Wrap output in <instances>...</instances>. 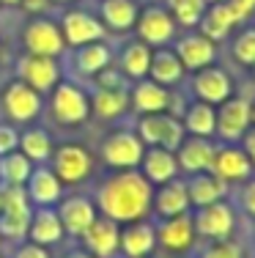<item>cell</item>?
<instances>
[{"label": "cell", "instance_id": "6da1fadb", "mask_svg": "<svg viewBox=\"0 0 255 258\" xmlns=\"http://www.w3.org/2000/svg\"><path fill=\"white\" fill-rule=\"evenodd\" d=\"M154 201V184L140 170H115L96 189V209L102 217L126 225L135 220H145Z\"/></svg>", "mask_w": 255, "mask_h": 258}, {"label": "cell", "instance_id": "7a4b0ae2", "mask_svg": "<svg viewBox=\"0 0 255 258\" xmlns=\"http://www.w3.org/2000/svg\"><path fill=\"white\" fill-rule=\"evenodd\" d=\"M135 132H137V138L143 140V146H159V149H167V151H176L187 138L181 118L173 113L140 115Z\"/></svg>", "mask_w": 255, "mask_h": 258}, {"label": "cell", "instance_id": "3957f363", "mask_svg": "<svg viewBox=\"0 0 255 258\" xmlns=\"http://www.w3.org/2000/svg\"><path fill=\"white\" fill-rule=\"evenodd\" d=\"M50 162L60 184H82L94 173V157L82 143H60L58 149H52Z\"/></svg>", "mask_w": 255, "mask_h": 258}, {"label": "cell", "instance_id": "277c9868", "mask_svg": "<svg viewBox=\"0 0 255 258\" xmlns=\"http://www.w3.org/2000/svg\"><path fill=\"white\" fill-rule=\"evenodd\" d=\"M143 151H145L143 140L137 138V132H132V129H118V132L107 135V138L102 140V159H105V165L113 170L140 168Z\"/></svg>", "mask_w": 255, "mask_h": 258}, {"label": "cell", "instance_id": "5b68a950", "mask_svg": "<svg viewBox=\"0 0 255 258\" xmlns=\"http://www.w3.org/2000/svg\"><path fill=\"white\" fill-rule=\"evenodd\" d=\"M50 113L58 124L77 126L82 121H88V115H91V96L74 83H58L52 88Z\"/></svg>", "mask_w": 255, "mask_h": 258}, {"label": "cell", "instance_id": "8992f818", "mask_svg": "<svg viewBox=\"0 0 255 258\" xmlns=\"http://www.w3.org/2000/svg\"><path fill=\"white\" fill-rule=\"evenodd\" d=\"M22 44H25V52L44 55V58H60L66 50L60 25L52 20H44V17H33L25 25V30H22Z\"/></svg>", "mask_w": 255, "mask_h": 258}, {"label": "cell", "instance_id": "52a82bcc", "mask_svg": "<svg viewBox=\"0 0 255 258\" xmlns=\"http://www.w3.org/2000/svg\"><path fill=\"white\" fill-rule=\"evenodd\" d=\"M192 223H195V233L198 239H230L236 231V212L228 201H217V204L200 206L192 214Z\"/></svg>", "mask_w": 255, "mask_h": 258}, {"label": "cell", "instance_id": "ba28073f", "mask_svg": "<svg viewBox=\"0 0 255 258\" xmlns=\"http://www.w3.org/2000/svg\"><path fill=\"white\" fill-rule=\"evenodd\" d=\"M3 113L11 118V124H28L41 115V94L25 85L22 80H11L0 96Z\"/></svg>", "mask_w": 255, "mask_h": 258}, {"label": "cell", "instance_id": "9c48e42d", "mask_svg": "<svg viewBox=\"0 0 255 258\" xmlns=\"http://www.w3.org/2000/svg\"><path fill=\"white\" fill-rule=\"evenodd\" d=\"M137 39L143 44H148L151 50L156 47H167L176 36V20L170 17V11L165 6H145V9L137 14L135 22Z\"/></svg>", "mask_w": 255, "mask_h": 258}, {"label": "cell", "instance_id": "30bf717a", "mask_svg": "<svg viewBox=\"0 0 255 258\" xmlns=\"http://www.w3.org/2000/svg\"><path fill=\"white\" fill-rule=\"evenodd\" d=\"M58 25H60V33H63L66 47H82V44H91V41H102L107 36V28L102 25L99 17L80 9L66 11Z\"/></svg>", "mask_w": 255, "mask_h": 258}, {"label": "cell", "instance_id": "8fae6325", "mask_svg": "<svg viewBox=\"0 0 255 258\" xmlns=\"http://www.w3.org/2000/svg\"><path fill=\"white\" fill-rule=\"evenodd\" d=\"M217 129L214 135H220L222 143H239L241 135L252 126L250 118V102L241 96H230L222 104H217Z\"/></svg>", "mask_w": 255, "mask_h": 258}, {"label": "cell", "instance_id": "7c38bea8", "mask_svg": "<svg viewBox=\"0 0 255 258\" xmlns=\"http://www.w3.org/2000/svg\"><path fill=\"white\" fill-rule=\"evenodd\" d=\"M252 162L244 154V149L236 143H222L214 149V159H211L209 173H214L220 181L236 184V181H247L252 176Z\"/></svg>", "mask_w": 255, "mask_h": 258}, {"label": "cell", "instance_id": "4fadbf2b", "mask_svg": "<svg viewBox=\"0 0 255 258\" xmlns=\"http://www.w3.org/2000/svg\"><path fill=\"white\" fill-rule=\"evenodd\" d=\"M17 80H22L39 94H47L60 83V66L58 58H44V55H30L25 52L17 63Z\"/></svg>", "mask_w": 255, "mask_h": 258}, {"label": "cell", "instance_id": "5bb4252c", "mask_svg": "<svg viewBox=\"0 0 255 258\" xmlns=\"http://www.w3.org/2000/svg\"><path fill=\"white\" fill-rule=\"evenodd\" d=\"M195 239L198 233H195V223H192L190 212L159 220V225H156V244H162L167 253H176V255L187 253V250H192Z\"/></svg>", "mask_w": 255, "mask_h": 258}, {"label": "cell", "instance_id": "9a60e30c", "mask_svg": "<svg viewBox=\"0 0 255 258\" xmlns=\"http://www.w3.org/2000/svg\"><path fill=\"white\" fill-rule=\"evenodd\" d=\"M80 239L94 258H115L121 253V225L113 223L110 217H102V214H96L91 228Z\"/></svg>", "mask_w": 255, "mask_h": 258}, {"label": "cell", "instance_id": "2e32d148", "mask_svg": "<svg viewBox=\"0 0 255 258\" xmlns=\"http://www.w3.org/2000/svg\"><path fill=\"white\" fill-rule=\"evenodd\" d=\"M192 94L198 96L200 102L209 104H222L225 99L233 96V83H230L228 72L220 69V66H206V69H198L195 77H192Z\"/></svg>", "mask_w": 255, "mask_h": 258}, {"label": "cell", "instance_id": "e0dca14e", "mask_svg": "<svg viewBox=\"0 0 255 258\" xmlns=\"http://www.w3.org/2000/svg\"><path fill=\"white\" fill-rule=\"evenodd\" d=\"M173 104V94L165 85L154 83V80L143 77L135 83V88L129 91V107L140 115H154V113H170Z\"/></svg>", "mask_w": 255, "mask_h": 258}, {"label": "cell", "instance_id": "ac0fdd59", "mask_svg": "<svg viewBox=\"0 0 255 258\" xmlns=\"http://www.w3.org/2000/svg\"><path fill=\"white\" fill-rule=\"evenodd\" d=\"M176 55H179L184 72H198L206 69L217 60V44L211 39H206L203 33H190L184 39L176 41Z\"/></svg>", "mask_w": 255, "mask_h": 258}, {"label": "cell", "instance_id": "d6986e66", "mask_svg": "<svg viewBox=\"0 0 255 258\" xmlns=\"http://www.w3.org/2000/svg\"><path fill=\"white\" fill-rule=\"evenodd\" d=\"M25 192H28V201L30 206H55L60 198H63V184L55 173H52V168H47V165H39V168L30 170L28 181H25Z\"/></svg>", "mask_w": 255, "mask_h": 258}, {"label": "cell", "instance_id": "ffe728a7", "mask_svg": "<svg viewBox=\"0 0 255 258\" xmlns=\"http://www.w3.org/2000/svg\"><path fill=\"white\" fill-rule=\"evenodd\" d=\"M156 247V225L148 220L121 225V255L124 258H148Z\"/></svg>", "mask_w": 255, "mask_h": 258}, {"label": "cell", "instance_id": "44dd1931", "mask_svg": "<svg viewBox=\"0 0 255 258\" xmlns=\"http://www.w3.org/2000/svg\"><path fill=\"white\" fill-rule=\"evenodd\" d=\"M58 217H60V225L69 236H82L85 231L91 228V223L96 220V204L82 195H74V198H60L58 201Z\"/></svg>", "mask_w": 255, "mask_h": 258}, {"label": "cell", "instance_id": "7402d4cb", "mask_svg": "<svg viewBox=\"0 0 255 258\" xmlns=\"http://www.w3.org/2000/svg\"><path fill=\"white\" fill-rule=\"evenodd\" d=\"M140 173L148 179V184H165L170 179H179V159L176 151L159 149V146H145L143 159H140Z\"/></svg>", "mask_w": 255, "mask_h": 258}, {"label": "cell", "instance_id": "603a6c76", "mask_svg": "<svg viewBox=\"0 0 255 258\" xmlns=\"http://www.w3.org/2000/svg\"><path fill=\"white\" fill-rule=\"evenodd\" d=\"M214 149L211 138H184V143L176 149V159H179V170L187 176L192 173H203L211 168V159H214Z\"/></svg>", "mask_w": 255, "mask_h": 258}, {"label": "cell", "instance_id": "cb8c5ba5", "mask_svg": "<svg viewBox=\"0 0 255 258\" xmlns=\"http://www.w3.org/2000/svg\"><path fill=\"white\" fill-rule=\"evenodd\" d=\"M66 231L60 225V217L55 206H39L30 212V225H28V242L41 244V247H52V244L63 242Z\"/></svg>", "mask_w": 255, "mask_h": 258}, {"label": "cell", "instance_id": "d4e9b609", "mask_svg": "<svg viewBox=\"0 0 255 258\" xmlns=\"http://www.w3.org/2000/svg\"><path fill=\"white\" fill-rule=\"evenodd\" d=\"M151 209L159 220L176 217V214L190 212V195H187V181L184 179H170L165 184H159V189L154 192Z\"/></svg>", "mask_w": 255, "mask_h": 258}, {"label": "cell", "instance_id": "484cf974", "mask_svg": "<svg viewBox=\"0 0 255 258\" xmlns=\"http://www.w3.org/2000/svg\"><path fill=\"white\" fill-rule=\"evenodd\" d=\"M187 195H190V206H209V204H217V201H225L228 195V184L220 181L214 173L203 170V173H192L187 176Z\"/></svg>", "mask_w": 255, "mask_h": 258}, {"label": "cell", "instance_id": "4316f807", "mask_svg": "<svg viewBox=\"0 0 255 258\" xmlns=\"http://www.w3.org/2000/svg\"><path fill=\"white\" fill-rule=\"evenodd\" d=\"M137 14H140V9H137L135 0H102L99 3L102 25L115 30V33H126V30L135 28Z\"/></svg>", "mask_w": 255, "mask_h": 258}, {"label": "cell", "instance_id": "83f0119b", "mask_svg": "<svg viewBox=\"0 0 255 258\" xmlns=\"http://www.w3.org/2000/svg\"><path fill=\"white\" fill-rule=\"evenodd\" d=\"M236 25H239V22H236V17H233V11H230L228 3H211V6H206L203 17H200V22H198L200 33H203L206 39H211L214 44L225 39V36Z\"/></svg>", "mask_w": 255, "mask_h": 258}, {"label": "cell", "instance_id": "f1b7e54d", "mask_svg": "<svg viewBox=\"0 0 255 258\" xmlns=\"http://www.w3.org/2000/svg\"><path fill=\"white\" fill-rule=\"evenodd\" d=\"M148 80L165 85V88L181 83V80H184V66H181L179 55H176L173 50H167V47H156V50L151 52Z\"/></svg>", "mask_w": 255, "mask_h": 258}, {"label": "cell", "instance_id": "f546056e", "mask_svg": "<svg viewBox=\"0 0 255 258\" xmlns=\"http://www.w3.org/2000/svg\"><path fill=\"white\" fill-rule=\"evenodd\" d=\"M74 69L85 77H96L102 69L113 63V50L105 41H91V44L74 47V58H71Z\"/></svg>", "mask_w": 255, "mask_h": 258}, {"label": "cell", "instance_id": "4dcf8cb0", "mask_svg": "<svg viewBox=\"0 0 255 258\" xmlns=\"http://www.w3.org/2000/svg\"><path fill=\"white\" fill-rule=\"evenodd\" d=\"M129 110V91L126 88H96L91 96V113L102 121H115Z\"/></svg>", "mask_w": 255, "mask_h": 258}, {"label": "cell", "instance_id": "1f68e13d", "mask_svg": "<svg viewBox=\"0 0 255 258\" xmlns=\"http://www.w3.org/2000/svg\"><path fill=\"white\" fill-rule=\"evenodd\" d=\"M184 132L192 135V138H214V129H217V107L209 102H200L195 99L187 107L184 118Z\"/></svg>", "mask_w": 255, "mask_h": 258}, {"label": "cell", "instance_id": "d6a6232c", "mask_svg": "<svg viewBox=\"0 0 255 258\" xmlns=\"http://www.w3.org/2000/svg\"><path fill=\"white\" fill-rule=\"evenodd\" d=\"M151 47L143 44V41H129L121 52V66L118 69L124 72V77L129 80H143L148 77V66H151Z\"/></svg>", "mask_w": 255, "mask_h": 258}, {"label": "cell", "instance_id": "836d02e7", "mask_svg": "<svg viewBox=\"0 0 255 258\" xmlns=\"http://www.w3.org/2000/svg\"><path fill=\"white\" fill-rule=\"evenodd\" d=\"M20 151L33 165L50 162V157H52V138H50V132L41 129V126H33V129H28V132H22L20 135Z\"/></svg>", "mask_w": 255, "mask_h": 258}, {"label": "cell", "instance_id": "e575fe53", "mask_svg": "<svg viewBox=\"0 0 255 258\" xmlns=\"http://www.w3.org/2000/svg\"><path fill=\"white\" fill-rule=\"evenodd\" d=\"M33 162L22 154V151H11V154L0 157V181L3 184H17V187H25Z\"/></svg>", "mask_w": 255, "mask_h": 258}, {"label": "cell", "instance_id": "d590c367", "mask_svg": "<svg viewBox=\"0 0 255 258\" xmlns=\"http://www.w3.org/2000/svg\"><path fill=\"white\" fill-rule=\"evenodd\" d=\"M30 201L25 187L17 184H0V214L6 217H30Z\"/></svg>", "mask_w": 255, "mask_h": 258}, {"label": "cell", "instance_id": "8d00e7d4", "mask_svg": "<svg viewBox=\"0 0 255 258\" xmlns=\"http://www.w3.org/2000/svg\"><path fill=\"white\" fill-rule=\"evenodd\" d=\"M206 0H167V11L179 25L184 28H198L200 17L206 11Z\"/></svg>", "mask_w": 255, "mask_h": 258}, {"label": "cell", "instance_id": "74e56055", "mask_svg": "<svg viewBox=\"0 0 255 258\" xmlns=\"http://www.w3.org/2000/svg\"><path fill=\"white\" fill-rule=\"evenodd\" d=\"M230 52H233L236 63L247 66V69H255V28H244V30H241V33L233 39Z\"/></svg>", "mask_w": 255, "mask_h": 258}, {"label": "cell", "instance_id": "f35d334b", "mask_svg": "<svg viewBox=\"0 0 255 258\" xmlns=\"http://www.w3.org/2000/svg\"><path fill=\"white\" fill-rule=\"evenodd\" d=\"M200 258H244V250L233 239H214V242L206 244Z\"/></svg>", "mask_w": 255, "mask_h": 258}, {"label": "cell", "instance_id": "ab89813d", "mask_svg": "<svg viewBox=\"0 0 255 258\" xmlns=\"http://www.w3.org/2000/svg\"><path fill=\"white\" fill-rule=\"evenodd\" d=\"M20 151V132L14 124H0V157Z\"/></svg>", "mask_w": 255, "mask_h": 258}, {"label": "cell", "instance_id": "60d3db41", "mask_svg": "<svg viewBox=\"0 0 255 258\" xmlns=\"http://www.w3.org/2000/svg\"><path fill=\"white\" fill-rule=\"evenodd\" d=\"M96 85H99V88H126V77H124V72L115 69L110 63L107 69H102L99 75H96Z\"/></svg>", "mask_w": 255, "mask_h": 258}, {"label": "cell", "instance_id": "b9f144b4", "mask_svg": "<svg viewBox=\"0 0 255 258\" xmlns=\"http://www.w3.org/2000/svg\"><path fill=\"white\" fill-rule=\"evenodd\" d=\"M225 3L230 6L236 22H244V20H250V17L255 14V0H225Z\"/></svg>", "mask_w": 255, "mask_h": 258}, {"label": "cell", "instance_id": "7bdbcfd3", "mask_svg": "<svg viewBox=\"0 0 255 258\" xmlns=\"http://www.w3.org/2000/svg\"><path fill=\"white\" fill-rule=\"evenodd\" d=\"M14 258H50V250L41 247V244H33V242H22L14 250Z\"/></svg>", "mask_w": 255, "mask_h": 258}, {"label": "cell", "instance_id": "ee69618b", "mask_svg": "<svg viewBox=\"0 0 255 258\" xmlns=\"http://www.w3.org/2000/svg\"><path fill=\"white\" fill-rule=\"evenodd\" d=\"M241 206H244V212L250 217H255V176H250L244 189H241Z\"/></svg>", "mask_w": 255, "mask_h": 258}, {"label": "cell", "instance_id": "f6af8a7d", "mask_svg": "<svg viewBox=\"0 0 255 258\" xmlns=\"http://www.w3.org/2000/svg\"><path fill=\"white\" fill-rule=\"evenodd\" d=\"M241 149H244V154L250 157V162H252V168H255V126H250L244 135H241Z\"/></svg>", "mask_w": 255, "mask_h": 258}, {"label": "cell", "instance_id": "bcb514c9", "mask_svg": "<svg viewBox=\"0 0 255 258\" xmlns=\"http://www.w3.org/2000/svg\"><path fill=\"white\" fill-rule=\"evenodd\" d=\"M47 6H50V0H20V9H25L33 17H41L47 11Z\"/></svg>", "mask_w": 255, "mask_h": 258}, {"label": "cell", "instance_id": "7dc6e473", "mask_svg": "<svg viewBox=\"0 0 255 258\" xmlns=\"http://www.w3.org/2000/svg\"><path fill=\"white\" fill-rule=\"evenodd\" d=\"M66 258H94V255H91L88 250H74V253H69Z\"/></svg>", "mask_w": 255, "mask_h": 258}, {"label": "cell", "instance_id": "c3c4849f", "mask_svg": "<svg viewBox=\"0 0 255 258\" xmlns=\"http://www.w3.org/2000/svg\"><path fill=\"white\" fill-rule=\"evenodd\" d=\"M250 118H252V126H255V102H250Z\"/></svg>", "mask_w": 255, "mask_h": 258}, {"label": "cell", "instance_id": "681fc988", "mask_svg": "<svg viewBox=\"0 0 255 258\" xmlns=\"http://www.w3.org/2000/svg\"><path fill=\"white\" fill-rule=\"evenodd\" d=\"M3 6H20V0H0Z\"/></svg>", "mask_w": 255, "mask_h": 258}, {"label": "cell", "instance_id": "f907efd6", "mask_svg": "<svg viewBox=\"0 0 255 258\" xmlns=\"http://www.w3.org/2000/svg\"><path fill=\"white\" fill-rule=\"evenodd\" d=\"M206 3H209V6H211V3H225V0H206Z\"/></svg>", "mask_w": 255, "mask_h": 258}, {"label": "cell", "instance_id": "816d5d0a", "mask_svg": "<svg viewBox=\"0 0 255 258\" xmlns=\"http://www.w3.org/2000/svg\"><path fill=\"white\" fill-rule=\"evenodd\" d=\"M50 3H69V0H50Z\"/></svg>", "mask_w": 255, "mask_h": 258}, {"label": "cell", "instance_id": "f5cc1de1", "mask_svg": "<svg viewBox=\"0 0 255 258\" xmlns=\"http://www.w3.org/2000/svg\"><path fill=\"white\" fill-rule=\"evenodd\" d=\"M0 247H3V236H0Z\"/></svg>", "mask_w": 255, "mask_h": 258}, {"label": "cell", "instance_id": "db71d44e", "mask_svg": "<svg viewBox=\"0 0 255 258\" xmlns=\"http://www.w3.org/2000/svg\"><path fill=\"white\" fill-rule=\"evenodd\" d=\"M0 258H3V255H0Z\"/></svg>", "mask_w": 255, "mask_h": 258}]
</instances>
